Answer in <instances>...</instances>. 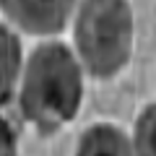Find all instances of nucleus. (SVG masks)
I'll return each mask as SVG.
<instances>
[{
  "mask_svg": "<svg viewBox=\"0 0 156 156\" xmlns=\"http://www.w3.org/2000/svg\"><path fill=\"white\" fill-rule=\"evenodd\" d=\"M81 70L65 44L47 42L26 62L21 112L39 133H55L73 120L81 104Z\"/></svg>",
  "mask_w": 156,
  "mask_h": 156,
  "instance_id": "f257e3e1",
  "label": "nucleus"
},
{
  "mask_svg": "<svg viewBox=\"0 0 156 156\" xmlns=\"http://www.w3.org/2000/svg\"><path fill=\"white\" fill-rule=\"evenodd\" d=\"M76 156H133V148L115 125H94L83 133Z\"/></svg>",
  "mask_w": 156,
  "mask_h": 156,
  "instance_id": "20e7f679",
  "label": "nucleus"
},
{
  "mask_svg": "<svg viewBox=\"0 0 156 156\" xmlns=\"http://www.w3.org/2000/svg\"><path fill=\"white\" fill-rule=\"evenodd\" d=\"M76 0H0V8L31 34H55L68 23Z\"/></svg>",
  "mask_w": 156,
  "mask_h": 156,
  "instance_id": "7ed1b4c3",
  "label": "nucleus"
},
{
  "mask_svg": "<svg viewBox=\"0 0 156 156\" xmlns=\"http://www.w3.org/2000/svg\"><path fill=\"white\" fill-rule=\"evenodd\" d=\"M133 156H156V104L146 107L135 122Z\"/></svg>",
  "mask_w": 156,
  "mask_h": 156,
  "instance_id": "423d86ee",
  "label": "nucleus"
},
{
  "mask_svg": "<svg viewBox=\"0 0 156 156\" xmlns=\"http://www.w3.org/2000/svg\"><path fill=\"white\" fill-rule=\"evenodd\" d=\"M0 156H16V140L3 117H0Z\"/></svg>",
  "mask_w": 156,
  "mask_h": 156,
  "instance_id": "0eeeda50",
  "label": "nucleus"
},
{
  "mask_svg": "<svg viewBox=\"0 0 156 156\" xmlns=\"http://www.w3.org/2000/svg\"><path fill=\"white\" fill-rule=\"evenodd\" d=\"M18 68H21V42L5 23H0V104L11 99Z\"/></svg>",
  "mask_w": 156,
  "mask_h": 156,
  "instance_id": "39448f33",
  "label": "nucleus"
},
{
  "mask_svg": "<svg viewBox=\"0 0 156 156\" xmlns=\"http://www.w3.org/2000/svg\"><path fill=\"white\" fill-rule=\"evenodd\" d=\"M76 47L91 76L109 78L122 70L133 50L128 0H83L76 21Z\"/></svg>",
  "mask_w": 156,
  "mask_h": 156,
  "instance_id": "f03ea898",
  "label": "nucleus"
}]
</instances>
